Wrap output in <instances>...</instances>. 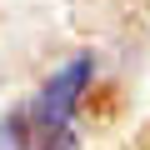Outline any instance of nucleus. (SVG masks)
I'll list each match as a JSON object with an SVG mask.
<instances>
[{"instance_id":"f257e3e1","label":"nucleus","mask_w":150,"mask_h":150,"mask_svg":"<svg viewBox=\"0 0 150 150\" xmlns=\"http://www.w3.org/2000/svg\"><path fill=\"white\" fill-rule=\"evenodd\" d=\"M0 150H75V120L50 110L40 95H30L15 110H5Z\"/></svg>"}]
</instances>
